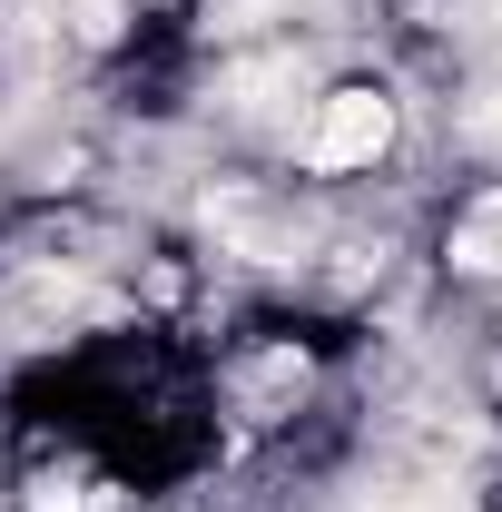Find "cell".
Returning <instances> with one entry per match:
<instances>
[{"label":"cell","instance_id":"1","mask_svg":"<svg viewBox=\"0 0 502 512\" xmlns=\"http://www.w3.org/2000/svg\"><path fill=\"white\" fill-rule=\"evenodd\" d=\"M384 138H394V99L384 89H335L306 138V168H365V158H384Z\"/></svg>","mask_w":502,"mask_h":512},{"label":"cell","instance_id":"2","mask_svg":"<svg viewBox=\"0 0 502 512\" xmlns=\"http://www.w3.org/2000/svg\"><path fill=\"white\" fill-rule=\"evenodd\" d=\"M453 266H473V276H502V188L463 207V227H453Z\"/></svg>","mask_w":502,"mask_h":512}]
</instances>
